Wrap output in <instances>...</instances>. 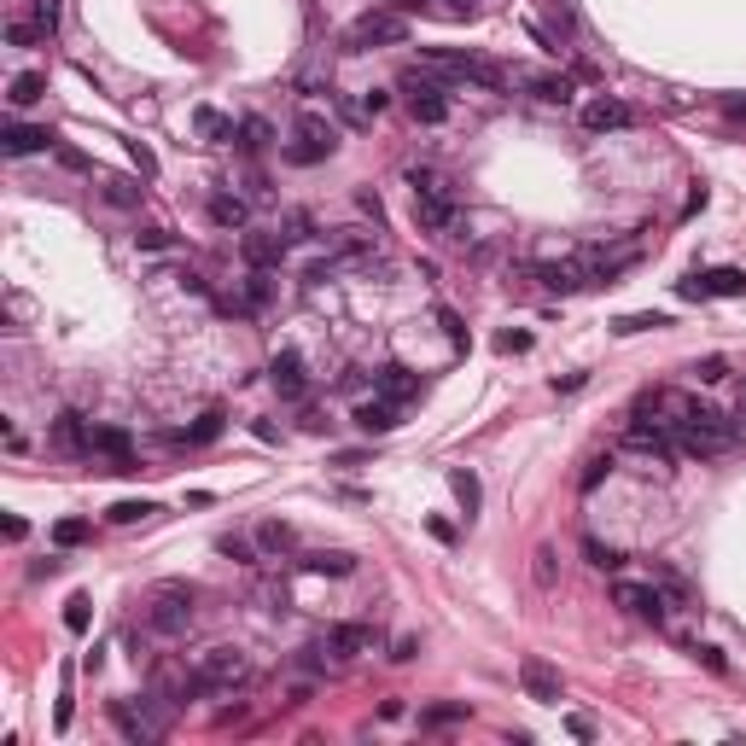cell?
Instances as JSON below:
<instances>
[{
	"label": "cell",
	"mask_w": 746,
	"mask_h": 746,
	"mask_svg": "<svg viewBox=\"0 0 746 746\" xmlns=\"http://www.w3.org/2000/svg\"><path fill=\"white\" fill-rule=\"evenodd\" d=\"M671 438H677L682 455H694V461H712V455H729V449L741 443V426H735L729 414L706 408V403H688V414L671 426Z\"/></svg>",
	"instance_id": "cell-1"
},
{
	"label": "cell",
	"mask_w": 746,
	"mask_h": 746,
	"mask_svg": "<svg viewBox=\"0 0 746 746\" xmlns=\"http://www.w3.org/2000/svg\"><path fill=\"white\" fill-rule=\"evenodd\" d=\"M140 618H146L152 636L175 642V636H187L193 618H199V589H193V583H152L146 601H140Z\"/></svg>",
	"instance_id": "cell-2"
},
{
	"label": "cell",
	"mask_w": 746,
	"mask_h": 746,
	"mask_svg": "<svg viewBox=\"0 0 746 746\" xmlns=\"http://www.w3.org/2000/svg\"><path fill=\"white\" fill-rule=\"evenodd\" d=\"M420 65H432L438 76H455V82H473V88H508V70L490 65V59H478V53H461V47H426L420 53Z\"/></svg>",
	"instance_id": "cell-3"
},
{
	"label": "cell",
	"mask_w": 746,
	"mask_h": 746,
	"mask_svg": "<svg viewBox=\"0 0 746 746\" xmlns=\"http://www.w3.org/2000/svg\"><path fill=\"white\" fill-rule=\"evenodd\" d=\"M397 88L408 94V111H414V123H426V129L449 123V88H443V76H438L432 65L403 70V76H397Z\"/></svg>",
	"instance_id": "cell-4"
},
{
	"label": "cell",
	"mask_w": 746,
	"mask_h": 746,
	"mask_svg": "<svg viewBox=\"0 0 746 746\" xmlns=\"http://www.w3.org/2000/svg\"><path fill=\"white\" fill-rule=\"evenodd\" d=\"M339 152V129L321 117V111H298L292 123V146H286V164H321Z\"/></svg>",
	"instance_id": "cell-5"
},
{
	"label": "cell",
	"mask_w": 746,
	"mask_h": 746,
	"mask_svg": "<svg viewBox=\"0 0 746 746\" xmlns=\"http://www.w3.org/2000/svg\"><path fill=\"white\" fill-rule=\"evenodd\" d=\"M193 671H199L204 694H234V688H245V682H251V659H245L239 647H204Z\"/></svg>",
	"instance_id": "cell-6"
},
{
	"label": "cell",
	"mask_w": 746,
	"mask_h": 746,
	"mask_svg": "<svg viewBox=\"0 0 746 746\" xmlns=\"http://www.w3.org/2000/svg\"><path fill=\"white\" fill-rule=\"evenodd\" d=\"M379 647V630L373 624H327V636L309 647L315 665H350L356 653H373Z\"/></svg>",
	"instance_id": "cell-7"
},
{
	"label": "cell",
	"mask_w": 746,
	"mask_h": 746,
	"mask_svg": "<svg viewBox=\"0 0 746 746\" xmlns=\"http://www.w3.org/2000/svg\"><path fill=\"white\" fill-rule=\"evenodd\" d=\"M408 24L397 12H362L350 30H344V53H368V47H403Z\"/></svg>",
	"instance_id": "cell-8"
},
{
	"label": "cell",
	"mask_w": 746,
	"mask_h": 746,
	"mask_svg": "<svg viewBox=\"0 0 746 746\" xmlns=\"http://www.w3.org/2000/svg\"><path fill=\"white\" fill-rule=\"evenodd\" d=\"M624 449L642 455V461H659V467H671L682 455L677 438H671V426H659V420H630V426H624Z\"/></svg>",
	"instance_id": "cell-9"
},
{
	"label": "cell",
	"mask_w": 746,
	"mask_h": 746,
	"mask_svg": "<svg viewBox=\"0 0 746 746\" xmlns=\"http://www.w3.org/2000/svg\"><path fill=\"white\" fill-rule=\"evenodd\" d=\"M519 688H525V700H537V706H560V700H566V677H560L548 659H537V653L519 659Z\"/></svg>",
	"instance_id": "cell-10"
},
{
	"label": "cell",
	"mask_w": 746,
	"mask_h": 746,
	"mask_svg": "<svg viewBox=\"0 0 746 746\" xmlns=\"http://www.w3.org/2000/svg\"><path fill=\"white\" fill-rule=\"evenodd\" d=\"M612 607H624L630 618H642V624H665V595H659V583H630V577H618V583H612Z\"/></svg>",
	"instance_id": "cell-11"
},
{
	"label": "cell",
	"mask_w": 746,
	"mask_h": 746,
	"mask_svg": "<svg viewBox=\"0 0 746 746\" xmlns=\"http://www.w3.org/2000/svg\"><path fill=\"white\" fill-rule=\"evenodd\" d=\"M111 723H117V735L123 741H135V746H146V741H158L164 735V717H152V706L146 700H111Z\"/></svg>",
	"instance_id": "cell-12"
},
{
	"label": "cell",
	"mask_w": 746,
	"mask_h": 746,
	"mask_svg": "<svg viewBox=\"0 0 746 746\" xmlns=\"http://www.w3.org/2000/svg\"><path fill=\"white\" fill-rule=\"evenodd\" d=\"M414 222H420L426 234H449V239H455L461 210H455V199H449L443 187H426V193H414Z\"/></svg>",
	"instance_id": "cell-13"
},
{
	"label": "cell",
	"mask_w": 746,
	"mask_h": 746,
	"mask_svg": "<svg viewBox=\"0 0 746 746\" xmlns=\"http://www.w3.org/2000/svg\"><path fill=\"white\" fill-rule=\"evenodd\" d=\"M53 449H59V455H70V461L94 455V426H88L76 408H65V414L53 420Z\"/></svg>",
	"instance_id": "cell-14"
},
{
	"label": "cell",
	"mask_w": 746,
	"mask_h": 746,
	"mask_svg": "<svg viewBox=\"0 0 746 746\" xmlns=\"http://www.w3.org/2000/svg\"><path fill=\"white\" fill-rule=\"evenodd\" d=\"M741 292H746L741 269H706L694 280H682V298H741Z\"/></svg>",
	"instance_id": "cell-15"
},
{
	"label": "cell",
	"mask_w": 746,
	"mask_h": 746,
	"mask_svg": "<svg viewBox=\"0 0 746 746\" xmlns=\"http://www.w3.org/2000/svg\"><path fill=\"white\" fill-rule=\"evenodd\" d=\"M636 123V111L624 100H612V94H595V100L583 105V129L589 135H607V129H630Z\"/></svg>",
	"instance_id": "cell-16"
},
{
	"label": "cell",
	"mask_w": 746,
	"mask_h": 746,
	"mask_svg": "<svg viewBox=\"0 0 746 746\" xmlns=\"http://www.w3.org/2000/svg\"><path fill=\"white\" fill-rule=\"evenodd\" d=\"M373 391H379V397H385V403H414V397H420V373H408L403 362H385V368L373 373Z\"/></svg>",
	"instance_id": "cell-17"
},
{
	"label": "cell",
	"mask_w": 746,
	"mask_h": 746,
	"mask_svg": "<svg viewBox=\"0 0 746 746\" xmlns=\"http://www.w3.org/2000/svg\"><path fill=\"white\" fill-rule=\"evenodd\" d=\"M269 379H274V391H280V397H304V391H309L304 356H298V350H274V362H269Z\"/></svg>",
	"instance_id": "cell-18"
},
{
	"label": "cell",
	"mask_w": 746,
	"mask_h": 746,
	"mask_svg": "<svg viewBox=\"0 0 746 746\" xmlns=\"http://www.w3.org/2000/svg\"><path fill=\"white\" fill-rule=\"evenodd\" d=\"M47 146H53L47 129H30V123H6L0 129V152L6 158H30V152H47Z\"/></svg>",
	"instance_id": "cell-19"
},
{
	"label": "cell",
	"mask_w": 746,
	"mask_h": 746,
	"mask_svg": "<svg viewBox=\"0 0 746 746\" xmlns=\"http://www.w3.org/2000/svg\"><path fill=\"white\" fill-rule=\"evenodd\" d=\"M537 280H543L548 292H583V286H589V269H583V257H566V263H543V269H537Z\"/></svg>",
	"instance_id": "cell-20"
},
{
	"label": "cell",
	"mask_w": 746,
	"mask_h": 746,
	"mask_svg": "<svg viewBox=\"0 0 746 746\" xmlns=\"http://www.w3.org/2000/svg\"><path fill=\"white\" fill-rule=\"evenodd\" d=\"M239 251H245L251 269H280V263H286V234H245Z\"/></svg>",
	"instance_id": "cell-21"
},
{
	"label": "cell",
	"mask_w": 746,
	"mask_h": 746,
	"mask_svg": "<svg viewBox=\"0 0 746 746\" xmlns=\"http://www.w3.org/2000/svg\"><path fill=\"white\" fill-rule=\"evenodd\" d=\"M94 449L117 461V473H135V443H129L123 426H94Z\"/></svg>",
	"instance_id": "cell-22"
},
{
	"label": "cell",
	"mask_w": 746,
	"mask_h": 746,
	"mask_svg": "<svg viewBox=\"0 0 746 746\" xmlns=\"http://www.w3.org/2000/svg\"><path fill=\"white\" fill-rule=\"evenodd\" d=\"M298 566H304V572H321V577H350L356 572V560H350L344 548H309V554H298Z\"/></svg>",
	"instance_id": "cell-23"
},
{
	"label": "cell",
	"mask_w": 746,
	"mask_h": 746,
	"mask_svg": "<svg viewBox=\"0 0 746 746\" xmlns=\"http://www.w3.org/2000/svg\"><path fill=\"white\" fill-rule=\"evenodd\" d=\"M257 548H263V560H280V554L298 548V531H292L286 519H263V525H257Z\"/></svg>",
	"instance_id": "cell-24"
},
{
	"label": "cell",
	"mask_w": 746,
	"mask_h": 746,
	"mask_svg": "<svg viewBox=\"0 0 746 746\" xmlns=\"http://www.w3.org/2000/svg\"><path fill=\"white\" fill-rule=\"evenodd\" d=\"M356 426H362V432H379V438H385V432H397L403 420H397V403L373 397V403H356Z\"/></svg>",
	"instance_id": "cell-25"
},
{
	"label": "cell",
	"mask_w": 746,
	"mask_h": 746,
	"mask_svg": "<svg viewBox=\"0 0 746 746\" xmlns=\"http://www.w3.org/2000/svg\"><path fill=\"white\" fill-rule=\"evenodd\" d=\"M653 583H659L665 607H677V612H688V607H694V583H688L682 572H671V566H653Z\"/></svg>",
	"instance_id": "cell-26"
},
{
	"label": "cell",
	"mask_w": 746,
	"mask_h": 746,
	"mask_svg": "<svg viewBox=\"0 0 746 746\" xmlns=\"http://www.w3.org/2000/svg\"><path fill=\"white\" fill-rule=\"evenodd\" d=\"M333 251H339L344 263H373V257H379L373 234H362V228H339V234H333Z\"/></svg>",
	"instance_id": "cell-27"
},
{
	"label": "cell",
	"mask_w": 746,
	"mask_h": 746,
	"mask_svg": "<svg viewBox=\"0 0 746 746\" xmlns=\"http://www.w3.org/2000/svg\"><path fill=\"white\" fill-rule=\"evenodd\" d=\"M41 94H47V76H41V70H18V76L6 82V100L18 105V111H24V105H35Z\"/></svg>",
	"instance_id": "cell-28"
},
{
	"label": "cell",
	"mask_w": 746,
	"mask_h": 746,
	"mask_svg": "<svg viewBox=\"0 0 746 746\" xmlns=\"http://www.w3.org/2000/svg\"><path fill=\"white\" fill-rule=\"evenodd\" d=\"M467 717H473L467 700H443V706H426V712H420V729H449V723H467Z\"/></svg>",
	"instance_id": "cell-29"
},
{
	"label": "cell",
	"mask_w": 746,
	"mask_h": 746,
	"mask_svg": "<svg viewBox=\"0 0 746 746\" xmlns=\"http://www.w3.org/2000/svg\"><path fill=\"white\" fill-rule=\"evenodd\" d=\"M193 129H199L204 140H234L239 135L234 117H222V111H210V105H199V111H193Z\"/></svg>",
	"instance_id": "cell-30"
},
{
	"label": "cell",
	"mask_w": 746,
	"mask_h": 746,
	"mask_svg": "<svg viewBox=\"0 0 746 746\" xmlns=\"http://www.w3.org/2000/svg\"><path fill=\"white\" fill-rule=\"evenodd\" d=\"M583 560H589L595 572H618V566H624V548L601 543V537H583Z\"/></svg>",
	"instance_id": "cell-31"
},
{
	"label": "cell",
	"mask_w": 746,
	"mask_h": 746,
	"mask_svg": "<svg viewBox=\"0 0 746 746\" xmlns=\"http://www.w3.org/2000/svg\"><path fill=\"white\" fill-rule=\"evenodd\" d=\"M210 222H216V228H245V199L216 193V199H210Z\"/></svg>",
	"instance_id": "cell-32"
},
{
	"label": "cell",
	"mask_w": 746,
	"mask_h": 746,
	"mask_svg": "<svg viewBox=\"0 0 746 746\" xmlns=\"http://www.w3.org/2000/svg\"><path fill=\"white\" fill-rule=\"evenodd\" d=\"M222 420H228L222 408H204L199 426H193V432H175V438H181V443H216V438H222Z\"/></svg>",
	"instance_id": "cell-33"
},
{
	"label": "cell",
	"mask_w": 746,
	"mask_h": 746,
	"mask_svg": "<svg viewBox=\"0 0 746 746\" xmlns=\"http://www.w3.org/2000/svg\"><path fill=\"white\" fill-rule=\"evenodd\" d=\"M659 327H671V315H618V321H612V333H624V339H636V333H659Z\"/></svg>",
	"instance_id": "cell-34"
},
{
	"label": "cell",
	"mask_w": 746,
	"mask_h": 746,
	"mask_svg": "<svg viewBox=\"0 0 746 746\" xmlns=\"http://www.w3.org/2000/svg\"><path fill=\"white\" fill-rule=\"evenodd\" d=\"M6 41H12V47H47V30H41L35 18H12V24H6Z\"/></svg>",
	"instance_id": "cell-35"
},
{
	"label": "cell",
	"mask_w": 746,
	"mask_h": 746,
	"mask_svg": "<svg viewBox=\"0 0 746 746\" xmlns=\"http://www.w3.org/2000/svg\"><path fill=\"white\" fill-rule=\"evenodd\" d=\"M449 490H455V502L467 508V519L478 513V502H484V490H478V478L473 473H449Z\"/></svg>",
	"instance_id": "cell-36"
},
{
	"label": "cell",
	"mask_w": 746,
	"mask_h": 746,
	"mask_svg": "<svg viewBox=\"0 0 746 746\" xmlns=\"http://www.w3.org/2000/svg\"><path fill=\"white\" fill-rule=\"evenodd\" d=\"M531 88H537V100H548V105L572 100V82H566V76H531Z\"/></svg>",
	"instance_id": "cell-37"
},
{
	"label": "cell",
	"mask_w": 746,
	"mask_h": 746,
	"mask_svg": "<svg viewBox=\"0 0 746 746\" xmlns=\"http://www.w3.org/2000/svg\"><path fill=\"white\" fill-rule=\"evenodd\" d=\"M88 537H94L88 519H59V525H53V543H59V548H82Z\"/></svg>",
	"instance_id": "cell-38"
},
{
	"label": "cell",
	"mask_w": 746,
	"mask_h": 746,
	"mask_svg": "<svg viewBox=\"0 0 746 746\" xmlns=\"http://www.w3.org/2000/svg\"><path fill=\"white\" fill-rule=\"evenodd\" d=\"M88 618H94V601H88V595H70V601H65V630H70V636H82Z\"/></svg>",
	"instance_id": "cell-39"
},
{
	"label": "cell",
	"mask_w": 746,
	"mask_h": 746,
	"mask_svg": "<svg viewBox=\"0 0 746 746\" xmlns=\"http://www.w3.org/2000/svg\"><path fill=\"white\" fill-rule=\"evenodd\" d=\"M269 304V269H251L245 274V309H263Z\"/></svg>",
	"instance_id": "cell-40"
},
{
	"label": "cell",
	"mask_w": 746,
	"mask_h": 746,
	"mask_svg": "<svg viewBox=\"0 0 746 746\" xmlns=\"http://www.w3.org/2000/svg\"><path fill=\"white\" fill-rule=\"evenodd\" d=\"M216 554H228V560H239V566H251V560H263V548H251L245 537H222L216 543Z\"/></svg>",
	"instance_id": "cell-41"
},
{
	"label": "cell",
	"mask_w": 746,
	"mask_h": 746,
	"mask_svg": "<svg viewBox=\"0 0 746 746\" xmlns=\"http://www.w3.org/2000/svg\"><path fill=\"white\" fill-rule=\"evenodd\" d=\"M152 513H158L152 502H117L105 519H111V525H135V519H152Z\"/></svg>",
	"instance_id": "cell-42"
},
{
	"label": "cell",
	"mask_w": 746,
	"mask_h": 746,
	"mask_svg": "<svg viewBox=\"0 0 746 746\" xmlns=\"http://www.w3.org/2000/svg\"><path fill=\"white\" fill-rule=\"evenodd\" d=\"M30 12H35V24L53 35V30H59V12H65V6H59V0H30Z\"/></svg>",
	"instance_id": "cell-43"
},
{
	"label": "cell",
	"mask_w": 746,
	"mask_h": 746,
	"mask_svg": "<svg viewBox=\"0 0 746 746\" xmlns=\"http://www.w3.org/2000/svg\"><path fill=\"white\" fill-rule=\"evenodd\" d=\"M239 146H251V152H257V146H269V123H263V117H245V123H239Z\"/></svg>",
	"instance_id": "cell-44"
},
{
	"label": "cell",
	"mask_w": 746,
	"mask_h": 746,
	"mask_svg": "<svg viewBox=\"0 0 746 746\" xmlns=\"http://www.w3.org/2000/svg\"><path fill=\"white\" fill-rule=\"evenodd\" d=\"M100 193H105V204H117V210H129V204L140 199L135 187H123V181H100Z\"/></svg>",
	"instance_id": "cell-45"
},
{
	"label": "cell",
	"mask_w": 746,
	"mask_h": 746,
	"mask_svg": "<svg viewBox=\"0 0 746 746\" xmlns=\"http://www.w3.org/2000/svg\"><path fill=\"white\" fill-rule=\"evenodd\" d=\"M298 239H315V234H309V216H304V210H292V216H286V245H298Z\"/></svg>",
	"instance_id": "cell-46"
},
{
	"label": "cell",
	"mask_w": 746,
	"mask_h": 746,
	"mask_svg": "<svg viewBox=\"0 0 746 746\" xmlns=\"http://www.w3.org/2000/svg\"><path fill=\"white\" fill-rule=\"evenodd\" d=\"M496 350H502V356H525V350H531V333H502Z\"/></svg>",
	"instance_id": "cell-47"
},
{
	"label": "cell",
	"mask_w": 746,
	"mask_h": 746,
	"mask_svg": "<svg viewBox=\"0 0 746 746\" xmlns=\"http://www.w3.org/2000/svg\"><path fill=\"white\" fill-rule=\"evenodd\" d=\"M607 473H612V455H595V461H589V473H583V490H595Z\"/></svg>",
	"instance_id": "cell-48"
},
{
	"label": "cell",
	"mask_w": 746,
	"mask_h": 746,
	"mask_svg": "<svg viewBox=\"0 0 746 746\" xmlns=\"http://www.w3.org/2000/svg\"><path fill=\"white\" fill-rule=\"evenodd\" d=\"M414 653H420V636H397V642H391V659H397V665H408Z\"/></svg>",
	"instance_id": "cell-49"
},
{
	"label": "cell",
	"mask_w": 746,
	"mask_h": 746,
	"mask_svg": "<svg viewBox=\"0 0 746 746\" xmlns=\"http://www.w3.org/2000/svg\"><path fill=\"white\" fill-rule=\"evenodd\" d=\"M438 321H443V333H449L455 344H467V327H461V315H455V309H438Z\"/></svg>",
	"instance_id": "cell-50"
},
{
	"label": "cell",
	"mask_w": 746,
	"mask_h": 746,
	"mask_svg": "<svg viewBox=\"0 0 746 746\" xmlns=\"http://www.w3.org/2000/svg\"><path fill=\"white\" fill-rule=\"evenodd\" d=\"M129 158L140 164V175H158V158H152V152H146L140 140H129Z\"/></svg>",
	"instance_id": "cell-51"
},
{
	"label": "cell",
	"mask_w": 746,
	"mask_h": 746,
	"mask_svg": "<svg viewBox=\"0 0 746 746\" xmlns=\"http://www.w3.org/2000/svg\"><path fill=\"white\" fill-rule=\"evenodd\" d=\"M135 245H140V251H164L170 234H164V228H146V234H135Z\"/></svg>",
	"instance_id": "cell-52"
},
{
	"label": "cell",
	"mask_w": 746,
	"mask_h": 746,
	"mask_svg": "<svg viewBox=\"0 0 746 746\" xmlns=\"http://www.w3.org/2000/svg\"><path fill=\"white\" fill-rule=\"evenodd\" d=\"M694 379H706V385H717V379H723V362H717V356H706V362H694Z\"/></svg>",
	"instance_id": "cell-53"
},
{
	"label": "cell",
	"mask_w": 746,
	"mask_h": 746,
	"mask_svg": "<svg viewBox=\"0 0 746 746\" xmlns=\"http://www.w3.org/2000/svg\"><path fill=\"white\" fill-rule=\"evenodd\" d=\"M537 583H554V548H537Z\"/></svg>",
	"instance_id": "cell-54"
},
{
	"label": "cell",
	"mask_w": 746,
	"mask_h": 746,
	"mask_svg": "<svg viewBox=\"0 0 746 746\" xmlns=\"http://www.w3.org/2000/svg\"><path fill=\"white\" fill-rule=\"evenodd\" d=\"M566 729H572L577 741H589V735H595V723H589L583 712H572V717H566Z\"/></svg>",
	"instance_id": "cell-55"
},
{
	"label": "cell",
	"mask_w": 746,
	"mask_h": 746,
	"mask_svg": "<svg viewBox=\"0 0 746 746\" xmlns=\"http://www.w3.org/2000/svg\"><path fill=\"white\" fill-rule=\"evenodd\" d=\"M362 105H368V117H379V111L391 105V94H379V88H368V94H362Z\"/></svg>",
	"instance_id": "cell-56"
},
{
	"label": "cell",
	"mask_w": 746,
	"mask_h": 746,
	"mask_svg": "<svg viewBox=\"0 0 746 746\" xmlns=\"http://www.w3.org/2000/svg\"><path fill=\"white\" fill-rule=\"evenodd\" d=\"M729 117H746V100H729Z\"/></svg>",
	"instance_id": "cell-57"
},
{
	"label": "cell",
	"mask_w": 746,
	"mask_h": 746,
	"mask_svg": "<svg viewBox=\"0 0 746 746\" xmlns=\"http://www.w3.org/2000/svg\"><path fill=\"white\" fill-rule=\"evenodd\" d=\"M449 6H455V12H473V0H449Z\"/></svg>",
	"instance_id": "cell-58"
},
{
	"label": "cell",
	"mask_w": 746,
	"mask_h": 746,
	"mask_svg": "<svg viewBox=\"0 0 746 746\" xmlns=\"http://www.w3.org/2000/svg\"><path fill=\"white\" fill-rule=\"evenodd\" d=\"M397 6H426V0H397Z\"/></svg>",
	"instance_id": "cell-59"
}]
</instances>
